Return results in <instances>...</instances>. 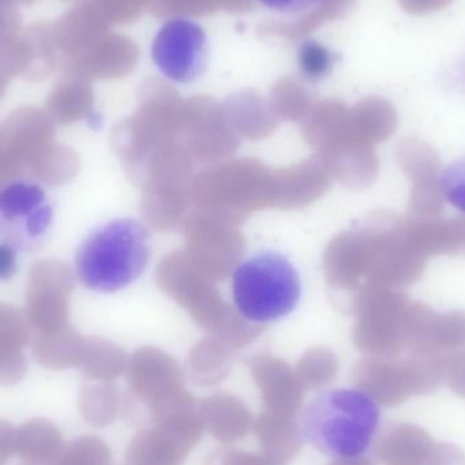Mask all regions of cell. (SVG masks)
I'll use <instances>...</instances> for the list:
<instances>
[{
    "instance_id": "obj_1",
    "label": "cell",
    "mask_w": 465,
    "mask_h": 465,
    "mask_svg": "<svg viewBox=\"0 0 465 465\" xmlns=\"http://www.w3.org/2000/svg\"><path fill=\"white\" fill-rule=\"evenodd\" d=\"M152 259V232L122 218L90 232L75 254V272L86 289L116 292L138 281Z\"/></svg>"
},
{
    "instance_id": "obj_2",
    "label": "cell",
    "mask_w": 465,
    "mask_h": 465,
    "mask_svg": "<svg viewBox=\"0 0 465 465\" xmlns=\"http://www.w3.org/2000/svg\"><path fill=\"white\" fill-rule=\"evenodd\" d=\"M379 423V406L369 393L335 390L322 393L306 407L301 431L324 455L358 459L371 447Z\"/></svg>"
},
{
    "instance_id": "obj_3",
    "label": "cell",
    "mask_w": 465,
    "mask_h": 465,
    "mask_svg": "<svg viewBox=\"0 0 465 465\" xmlns=\"http://www.w3.org/2000/svg\"><path fill=\"white\" fill-rule=\"evenodd\" d=\"M232 302L246 322L271 324L289 316L302 294L300 273L278 252L262 251L238 264L232 273Z\"/></svg>"
},
{
    "instance_id": "obj_4",
    "label": "cell",
    "mask_w": 465,
    "mask_h": 465,
    "mask_svg": "<svg viewBox=\"0 0 465 465\" xmlns=\"http://www.w3.org/2000/svg\"><path fill=\"white\" fill-rule=\"evenodd\" d=\"M54 223L48 193L35 183L19 180L0 190V241L14 251H35Z\"/></svg>"
},
{
    "instance_id": "obj_5",
    "label": "cell",
    "mask_w": 465,
    "mask_h": 465,
    "mask_svg": "<svg viewBox=\"0 0 465 465\" xmlns=\"http://www.w3.org/2000/svg\"><path fill=\"white\" fill-rule=\"evenodd\" d=\"M158 70L176 84H190L206 70L209 40L198 22L174 18L166 22L153 43Z\"/></svg>"
},
{
    "instance_id": "obj_6",
    "label": "cell",
    "mask_w": 465,
    "mask_h": 465,
    "mask_svg": "<svg viewBox=\"0 0 465 465\" xmlns=\"http://www.w3.org/2000/svg\"><path fill=\"white\" fill-rule=\"evenodd\" d=\"M203 431L199 410L172 415L133 440L128 465H182Z\"/></svg>"
},
{
    "instance_id": "obj_7",
    "label": "cell",
    "mask_w": 465,
    "mask_h": 465,
    "mask_svg": "<svg viewBox=\"0 0 465 465\" xmlns=\"http://www.w3.org/2000/svg\"><path fill=\"white\" fill-rule=\"evenodd\" d=\"M202 423L217 441L229 445L253 428V418L242 401L231 395H214L199 409Z\"/></svg>"
},
{
    "instance_id": "obj_8",
    "label": "cell",
    "mask_w": 465,
    "mask_h": 465,
    "mask_svg": "<svg viewBox=\"0 0 465 465\" xmlns=\"http://www.w3.org/2000/svg\"><path fill=\"white\" fill-rule=\"evenodd\" d=\"M253 431L262 452L282 463H289L302 450V431L297 418L262 410L253 420Z\"/></svg>"
},
{
    "instance_id": "obj_9",
    "label": "cell",
    "mask_w": 465,
    "mask_h": 465,
    "mask_svg": "<svg viewBox=\"0 0 465 465\" xmlns=\"http://www.w3.org/2000/svg\"><path fill=\"white\" fill-rule=\"evenodd\" d=\"M265 411L297 417L302 404V392L286 374H265L257 380Z\"/></svg>"
},
{
    "instance_id": "obj_10",
    "label": "cell",
    "mask_w": 465,
    "mask_h": 465,
    "mask_svg": "<svg viewBox=\"0 0 465 465\" xmlns=\"http://www.w3.org/2000/svg\"><path fill=\"white\" fill-rule=\"evenodd\" d=\"M336 59L338 57L333 52L317 41H303L298 49V64L303 75L311 81H319L327 76Z\"/></svg>"
},
{
    "instance_id": "obj_11",
    "label": "cell",
    "mask_w": 465,
    "mask_h": 465,
    "mask_svg": "<svg viewBox=\"0 0 465 465\" xmlns=\"http://www.w3.org/2000/svg\"><path fill=\"white\" fill-rule=\"evenodd\" d=\"M440 190L450 206L465 214V155L442 169Z\"/></svg>"
},
{
    "instance_id": "obj_12",
    "label": "cell",
    "mask_w": 465,
    "mask_h": 465,
    "mask_svg": "<svg viewBox=\"0 0 465 465\" xmlns=\"http://www.w3.org/2000/svg\"><path fill=\"white\" fill-rule=\"evenodd\" d=\"M204 465H284L267 453H249L231 448H218L207 456Z\"/></svg>"
},
{
    "instance_id": "obj_13",
    "label": "cell",
    "mask_w": 465,
    "mask_h": 465,
    "mask_svg": "<svg viewBox=\"0 0 465 465\" xmlns=\"http://www.w3.org/2000/svg\"><path fill=\"white\" fill-rule=\"evenodd\" d=\"M262 5L279 13L297 14L314 7L320 0H259Z\"/></svg>"
},
{
    "instance_id": "obj_14",
    "label": "cell",
    "mask_w": 465,
    "mask_h": 465,
    "mask_svg": "<svg viewBox=\"0 0 465 465\" xmlns=\"http://www.w3.org/2000/svg\"><path fill=\"white\" fill-rule=\"evenodd\" d=\"M16 257H18V252L0 241V281H7L16 272L18 268Z\"/></svg>"
},
{
    "instance_id": "obj_15",
    "label": "cell",
    "mask_w": 465,
    "mask_h": 465,
    "mask_svg": "<svg viewBox=\"0 0 465 465\" xmlns=\"http://www.w3.org/2000/svg\"><path fill=\"white\" fill-rule=\"evenodd\" d=\"M452 0H401L409 13L426 14L447 7Z\"/></svg>"
}]
</instances>
